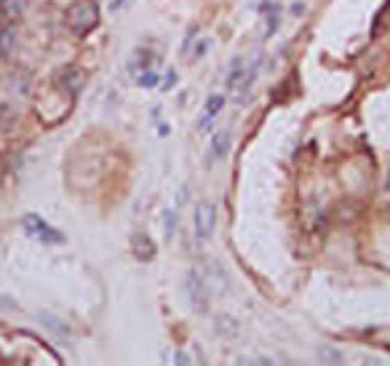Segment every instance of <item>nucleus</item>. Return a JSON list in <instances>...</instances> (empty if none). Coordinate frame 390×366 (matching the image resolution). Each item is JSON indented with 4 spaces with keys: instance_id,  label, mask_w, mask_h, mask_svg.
Wrapping results in <instances>:
<instances>
[{
    "instance_id": "obj_7",
    "label": "nucleus",
    "mask_w": 390,
    "mask_h": 366,
    "mask_svg": "<svg viewBox=\"0 0 390 366\" xmlns=\"http://www.w3.org/2000/svg\"><path fill=\"white\" fill-rule=\"evenodd\" d=\"M155 53L147 51V49H139V51L131 53V59H129V75H139V72L150 70V67H155Z\"/></svg>"
},
{
    "instance_id": "obj_16",
    "label": "nucleus",
    "mask_w": 390,
    "mask_h": 366,
    "mask_svg": "<svg viewBox=\"0 0 390 366\" xmlns=\"http://www.w3.org/2000/svg\"><path fill=\"white\" fill-rule=\"evenodd\" d=\"M321 358L323 361H332V364H345V356H342L337 348H323Z\"/></svg>"
},
{
    "instance_id": "obj_5",
    "label": "nucleus",
    "mask_w": 390,
    "mask_h": 366,
    "mask_svg": "<svg viewBox=\"0 0 390 366\" xmlns=\"http://www.w3.org/2000/svg\"><path fill=\"white\" fill-rule=\"evenodd\" d=\"M86 83V72L83 67H78V65H70L65 70L59 72V86L65 88L67 94H78Z\"/></svg>"
},
{
    "instance_id": "obj_10",
    "label": "nucleus",
    "mask_w": 390,
    "mask_h": 366,
    "mask_svg": "<svg viewBox=\"0 0 390 366\" xmlns=\"http://www.w3.org/2000/svg\"><path fill=\"white\" fill-rule=\"evenodd\" d=\"M17 38H19V33L14 24H6V27L0 30V53H3V56H11V53H14Z\"/></svg>"
},
{
    "instance_id": "obj_4",
    "label": "nucleus",
    "mask_w": 390,
    "mask_h": 366,
    "mask_svg": "<svg viewBox=\"0 0 390 366\" xmlns=\"http://www.w3.org/2000/svg\"><path fill=\"white\" fill-rule=\"evenodd\" d=\"M24 230H27L33 238L43 241L46 246L62 244V241H65V235H62L54 225H49L43 217H38V214H27V217H24Z\"/></svg>"
},
{
    "instance_id": "obj_13",
    "label": "nucleus",
    "mask_w": 390,
    "mask_h": 366,
    "mask_svg": "<svg viewBox=\"0 0 390 366\" xmlns=\"http://www.w3.org/2000/svg\"><path fill=\"white\" fill-rule=\"evenodd\" d=\"M222 107H225V97H222V94H211V97L206 99V110H204V113L209 115V118H214Z\"/></svg>"
},
{
    "instance_id": "obj_11",
    "label": "nucleus",
    "mask_w": 390,
    "mask_h": 366,
    "mask_svg": "<svg viewBox=\"0 0 390 366\" xmlns=\"http://www.w3.org/2000/svg\"><path fill=\"white\" fill-rule=\"evenodd\" d=\"M214 329H217V334L220 337H225V340H233V337H238V321H233L230 315H220L217 321H214Z\"/></svg>"
},
{
    "instance_id": "obj_15",
    "label": "nucleus",
    "mask_w": 390,
    "mask_h": 366,
    "mask_svg": "<svg viewBox=\"0 0 390 366\" xmlns=\"http://www.w3.org/2000/svg\"><path fill=\"white\" fill-rule=\"evenodd\" d=\"M262 14H268V30H265V38H270L275 33V27H278V8L275 6H268V11H262Z\"/></svg>"
},
{
    "instance_id": "obj_18",
    "label": "nucleus",
    "mask_w": 390,
    "mask_h": 366,
    "mask_svg": "<svg viewBox=\"0 0 390 366\" xmlns=\"http://www.w3.org/2000/svg\"><path fill=\"white\" fill-rule=\"evenodd\" d=\"M206 51H209V40H201V43H198V49L193 51V56H190V59H201Z\"/></svg>"
},
{
    "instance_id": "obj_3",
    "label": "nucleus",
    "mask_w": 390,
    "mask_h": 366,
    "mask_svg": "<svg viewBox=\"0 0 390 366\" xmlns=\"http://www.w3.org/2000/svg\"><path fill=\"white\" fill-rule=\"evenodd\" d=\"M185 289H187V297H190V305L198 313H206L209 310V283H206L204 273L190 270L185 276Z\"/></svg>"
},
{
    "instance_id": "obj_17",
    "label": "nucleus",
    "mask_w": 390,
    "mask_h": 366,
    "mask_svg": "<svg viewBox=\"0 0 390 366\" xmlns=\"http://www.w3.org/2000/svg\"><path fill=\"white\" fill-rule=\"evenodd\" d=\"M174 230H177V214L174 211H166V238L171 241V235H174Z\"/></svg>"
},
{
    "instance_id": "obj_12",
    "label": "nucleus",
    "mask_w": 390,
    "mask_h": 366,
    "mask_svg": "<svg viewBox=\"0 0 390 366\" xmlns=\"http://www.w3.org/2000/svg\"><path fill=\"white\" fill-rule=\"evenodd\" d=\"M134 81L142 88H153V86H158V83H161V78H158V70H155V67H150V70H145V72H139Z\"/></svg>"
},
{
    "instance_id": "obj_1",
    "label": "nucleus",
    "mask_w": 390,
    "mask_h": 366,
    "mask_svg": "<svg viewBox=\"0 0 390 366\" xmlns=\"http://www.w3.org/2000/svg\"><path fill=\"white\" fill-rule=\"evenodd\" d=\"M65 19H67V27L72 35L86 38L88 33H94L97 24H99V6L94 0H75L67 8Z\"/></svg>"
},
{
    "instance_id": "obj_2",
    "label": "nucleus",
    "mask_w": 390,
    "mask_h": 366,
    "mask_svg": "<svg viewBox=\"0 0 390 366\" xmlns=\"http://www.w3.org/2000/svg\"><path fill=\"white\" fill-rule=\"evenodd\" d=\"M217 227V209L211 201H198L193 209V235L198 244H206Z\"/></svg>"
},
{
    "instance_id": "obj_20",
    "label": "nucleus",
    "mask_w": 390,
    "mask_h": 366,
    "mask_svg": "<svg viewBox=\"0 0 390 366\" xmlns=\"http://www.w3.org/2000/svg\"><path fill=\"white\" fill-rule=\"evenodd\" d=\"M126 6V0H110V11H120Z\"/></svg>"
},
{
    "instance_id": "obj_14",
    "label": "nucleus",
    "mask_w": 390,
    "mask_h": 366,
    "mask_svg": "<svg viewBox=\"0 0 390 366\" xmlns=\"http://www.w3.org/2000/svg\"><path fill=\"white\" fill-rule=\"evenodd\" d=\"M38 318H40L43 324H49V326H51V329L56 331V334H62V337H65V334H70L67 326H65V324H62L59 318H54L51 313H38Z\"/></svg>"
},
{
    "instance_id": "obj_8",
    "label": "nucleus",
    "mask_w": 390,
    "mask_h": 366,
    "mask_svg": "<svg viewBox=\"0 0 390 366\" xmlns=\"http://www.w3.org/2000/svg\"><path fill=\"white\" fill-rule=\"evenodd\" d=\"M227 150H230V134H227V131L214 134L211 147H209V160H211V163H214V160H225V158H227Z\"/></svg>"
},
{
    "instance_id": "obj_9",
    "label": "nucleus",
    "mask_w": 390,
    "mask_h": 366,
    "mask_svg": "<svg viewBox=\"0 0 390 366\" xmlns=\"http://www.w3.org/2000/svg\"><path fill=\"white\" fill-rule=\"evenodd\" d=\"M27 11V0H0V14L8 22H17Z\"/></svg>"
},
{
    "instance_id": "obj_6",
    "label": "nucleus",
    "mask_w": 390,
    "mask_h": 366,
    "mask_svg": "<svg viewBox=\"0 0 390 366\" xmlns=\"http://www.w3.org/2000/svg\"><path fill=\"white\" fill-rule=\"evenodd\" d=\"M131 254L139 262H150L155 257V244L147 233H134L131 235Z\"/></svg>"
},
{
    "instance_id": "obj_19",
    "label": "nucleus",
    "mask_w": 390,
    "mask_h": 366,
    "mask_svg": "<svg viewBox=\"0 0 390 366\" xmlns=\"http://www.w3.org/2000/svg\"><path fill=\"white\" fill-rule=\"evenodd\" d=\"M166 75H169V78L163 81V88H171V86H174V83H177V72L171 70V72H166Z\"/></svg>"
}]
</instances>
